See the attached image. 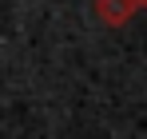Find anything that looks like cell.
<instances>
[{"label":"cell","instance_id":"cell-1","mask_svg":"<svg viewBox=\"0 0 147 139\" xmlns=\"http://www.w3.org/2000/svg\"><path fill=\"white\" fill-rule=\"evenodd\" d=\"M131 12H135V4H131V0H99V16H103L107 24L127 20Z\"/></svg>","mask_w":147,"mask_h":139},{"label":"cell","instance_id":"cell-2","mask_svg":"<svg viewBox=\"0 0 147 139\" xmlns=\"http://www.w3.org/2000/svg\"><path fill=\"white\" fill-rule=\"evenodd\" d=\"M131 4H135V8H139V4H147V0H131Z\"/></svg>","mask_w":147,"mask_h":139}]
</instances>
